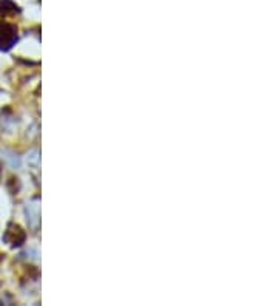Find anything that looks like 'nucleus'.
Returning <instances> with one entry per match:
<instances>
[{
  "label": "nucleus",
  "instance_id": "1",
  "mask_svg": "<svg viewBox=\"0 0 278 306\" xmlns=\"http://www.w3.org/2000/svg\"><path fill=\"white\" fill-rule=\"evenodd\" d=\"M19 39L17 26L8 22L0 20V50L10 51Z\"/></svg>",
  "mask_w": 278,
  "mask_h": 306
},
{
  "label": "nucleus",
  "instance_id": "2",
  "mask_svg": "<svg viewBox=\"0 0 278 306\" xmlns=\"http://www.w3.org/2000/svg\"><path fill=\"white\" fill-rule=\"evenodd\" d=\"M25 238H26L25 230L17 224H10L5 235H4V240L13 248H19L25 242Z\"/></svg>",
  "mask_w": 278,
  "mask_h": 306
},
{
  "label": "nucleus",
  "instance_id": "3",
  "mask_svg": "<svg viewBox=\"0 0 278 306\" xmlns=\"http://www.w3.org/2000/svg\"><path fill=\"white\" fill-rule=\"evenodd\" d=\"M19 13V8L11 0H0V16H8Z\"/></svg>",
  "mask_w": 278,
  "mask_h": 306
}]
</instances>
